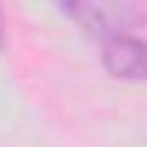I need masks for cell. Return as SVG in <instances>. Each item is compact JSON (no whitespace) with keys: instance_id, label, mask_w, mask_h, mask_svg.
<instances>
[{"instance_id":"cell-3","label":"cell","mask_w":147,"mask_h":147,"mask_svg":"<svg viewBox=\"0 0 147 147\" xmlns=\"http://www.w3.org/2000/svg\"><path fill=\"white\" fill-rule=\"evenodd\" d=\"M9 42V34H6V11H3V3H0V51L6 48Z\"/></svg>"},{"instance_id":"cell-1","label":"cell","mask_w":147,"mask_h":147,"mask_svg":"<svg viewBox=\"0 0 147 147\" xmlns=\"http://www.w3.org/2000/svg\"><path fill=\"white\" fill-rule=\"evenodd\" d=\"M62 11L91 37L110 40L147 26V0H59Z\"/></svg>"},{"instance_id":"cell-2","label":"cell","mask_w":147,"mask_h":147,"mask_svg":"<svg viewBox=\"0 0 147 147\" xmlns=\"http://www.w3.org/2000/svg\"><path fill=\"white\" fill-rule=\"evenodd\" d=\"M102 68L122 82H147V40L139 34H122L102 40Z\"/></svg>"}]
</instances>
